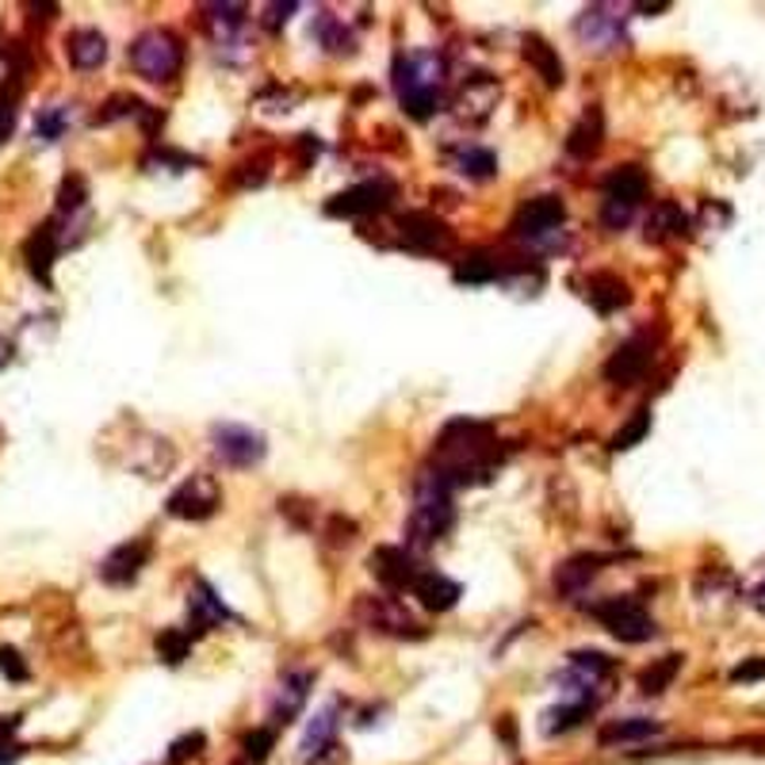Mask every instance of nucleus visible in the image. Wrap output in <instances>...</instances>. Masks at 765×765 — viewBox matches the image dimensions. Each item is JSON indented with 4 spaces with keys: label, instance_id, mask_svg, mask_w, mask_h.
I'll list each match as a JSON object with an SVG mask.
<instances>
[{
    "label": "nucleus",
    "instance_id": "8",
    "mask_svg": "<svg viewBox=\"0 0 765 765\" xmlns=\"http://www.w3.org/2000/svg\"><path fill=\"white\" fill-rule=\"evenodd\" d=\"M357 620L380 635H394V640H422L425 635V627L409 616L406 605H398L394 598H375V593H364L357 601Z\"/></svg>",
    "mask_w": 765,
    "mask_h": 765
},
{
    "label": "nucleus",
    "instance_id": "15",
    "mask_svg": "<svg viewBox=\"0 0 765 765\" xmlns=\"http://www.w3.org/2000/svg\"><path fill=\"white\" fill-rule=\"evenodd\" d=\"M222 620H233L227 601H222L204 578H196V586H192V593H188V627H184V632L204 635V632H211V627H219Z\"/></svg>",
    "mask_w": 765,
    "mask_h": 765
},
{
    "label": "nucleus",
    "instance_id": "47",
    "mask_svg": "<svg viewBox=\"0 0 765 765\" xmlns=\"http://www.w3.org/2000/svg\"><path fill=\"white\" fill-rule=\"evenodd\" d=\"M0 674H4L8 681H28L31 678L28 663H23V655L15 647H0Z\"/></svg>",
    "mask_w": 765,
    "mask_h": 765
},
{
    "label": "nucleus",
    "instance_id": "48",
    "mask_svg": "<svg viewBox=\"0 0 765 765\" xmlns=\"http://www.w3.org/2000/svg\"><path fill=\"white\" fill-rule=\"evenodd\" d=\"M295 8H299L295 0H287V4H269V8H264V28H269V31H280V28L287 23V15L295 12Z\"/></svg>",
    "mask_w": 765,
    "mask_h": 765
},
{
    "label": "nucleus",
    "instance_id": "32",
    "mask_svg": "<svg viewBox=\"0 0 765 765\" xmlns=\"http://www.w3.org/2000/svg\"><path fill=\"white\" fill-rule=\"evenodd\" d=\"M241 23H245V8L241 4H204V28L211 31L215 43H227Z\"/></svg>",
    "mask_w": 765,
    "mask_h": 765
},
{
    "label": "nucleus",
    "instance_id": "53",
    "mask_svg": "<svg viewBox=\"0 0 765 765\" xmlns=\"http://www.w3.org/2000/svg\"><path fill=\"white\" fill-rule=\"evenodd\" d=\"M15 728H20V720H15V715H4V720H0V743H8V739L15 735Z\"/></svg>",
    "mask_w": 765,
    "mask_h": 765
},
{
    "label": "nucleus",
    "instance_id": "28",
    "mask_svg": "<svg viewBox=\"0 0 765 765\" xmlns=\"http://www.w3.org/2000/svg\"><path fill=\"white\" fill-rule=\"evenodd\" d=\"M525 58H528V66L536 69L539 80H544L547 88H559L562 85V58H559V51L547 43V39L528 35L525 39Z\"/></svg>",
    "mask_w": 765,
    "mask_h": 765
},
{
    "label": "nucleus",
    "instance_id": "31",
    "mask_svg": "<svg viewBox=\"0 0 765 765\" xmlns=\"http://www.w3.org/2000/svg\"><path fill=\"white\" fill-rule=\"evenodd\" d=\"M593 708H598V697H578V700H570V704L551 708V712L544 715V735H562V731L578 728Z\"/></svg>",
    "mask_w": 765,
    "mask_h": 765
},
{
    "label": "nucleus",
    "instance_id": "35",
    "mask_svg": "<svg viewBox=\"0 0 765 765\" xmlns=\"http://www.w3.org/2000/svg\"><path fill=\"white\" fill-rule=\"evenodd\" d=\"M570 674H578L582 686L593 689L605 674H612V658L601 655V651H575V655H570Z\"/></svg>",
    "mask_w": 765,
    "mask_h": 765
},
{
    "label": "nucleus",
    "instance_id": "21",
    "mask_svg": "<svg viewBox=\"0 0 765 765\" xmlns=\"http://www.w3.org/2000/svg\"><path fill=\"white\" fill-rule=\"evenodd\" d=\"M586 303L598 314H616L632 303V287H627L616 272H593V276L586 280Z\"/></svg>",
    "mask_w": 765,
    "mask_h": 765
},
{
    "label": "nucleus",
    "instance_id": "29",
    "mask_svg": "<svg viewBox=\"0 0 765 765\" xmlns=\"http://www.w3.org/2000/svg\"><path fill=\"white\" fill-rule=\"evenodd\" d=\"M510 272V264L494 253H467L463 261L456 264V284H490V280H502Z\"/></svg>",
    "mask_w": 765,
    "mask_h": 765
},
{
    "label": "nucleus",
    "instance_id": "55",
    "mask_svg": "<svg viewBox=\"0 0 765 765\" xmlns=\"http://www.w3.org/2000/svg\"><path fill=\"white\" fill-rule=\"evenodd\" d=\"M8 364H12V345L0 337V368H8Z\"/></svg>",
    "mask_w": 765,
    "mask_h": 765
},
{
    "label": "nucleus",
    "instance_id": "3",
    "mask_svg": "<svg viewBox=\"0 0 765 765\" xmlns=\"http://www.w3.org/2000/svg\"><path fill=\"white\" fill-rule=\"evenodd\" d=\"M456 525V505H452V490L440 487L429 471L417 474L414 482V510L406 517V544L414 551H425L437 539H445Z\"/></svg>",
    "mask_w": 765,
    "mask_h": 765
},
{
    "label": "nucleus",
    "instance_id": "30",
    "mask_svg": "<svg viewBox=\"0 0 765 765\" xmlns=\"http://www.w3.org/2000/svg\"><path fill=\"white\" fill-rule=\"evenodd\" d=\"M334 735H337V708H321L318 715L310 720V728H306V735H303V762H314V758H321V754L334 746Z\"/></svg>",
    "mask_w": 765,
    "mask_h": 765
},
{
    "label": "nucleus",
    "instance_id": "9",
    "mask_svg": "<svg viewBox=\"0 0 765 765\" xmlns=\"http://www.w3.org/2000/svg\"><path fill=\"white\" fill-rule=\"evenodd\" d=\"M394 204V184L391 181H364L357 188L337 192L326 204L329 219H364V215H380Z\"/></svg>",
    "mask_w": 765,
    "mask_h": 765
},
{
    "label": "nucleus",
    "instance_id": "37",
    "mask_svg": "<svg viewBox=\"0 0 765 765\" xmlns=\"http://www.w3.org/2000/svg\"><path fill=\"white\" fill-rule=\"evenodd\" d=\"M314 35H318V43L326 46V51H334V54H352V35L345 31V23L337 20V15L321 12V20L314 23Z\"/></svg>",
    "mask_w": 765,
    "mask_h": 765
},
{
    "label": "nucleus",
    "instance_id": "10",
    "mask_svg": "<svg viewBox=\"0 0 765 765\" xmlns=\"http://www.w3.org/2000/svg\"><path fill=\"white\" fill-rule=\"evenodd\" d=\"M398 241H402V249H409V253H448L456 233L445 219H437V215L414 211V215H402L398 219Z\"/></svg>",
    "mask_w": 765,
    "mask_h": 765
},
{
    "label": "nucleus",
    "instance_id": "13",
    "mask_svg": "<svg viewBox=\"0 0 765 765\" xmlns=\"http://www.w3.org/2000/svg\"><path fill=\"white\" fill-rule=\"evenodd\" d=\"M368 567H372V575L380 578L386 590H414V582L422 578V567H417L414 551H406V547H391V544L375 547Z\"/></svg>",
    "mask_w": 765,
    "mask_h": 765
},
{
    "label": "nucleus",
    "instance_id": "12",
    "mask_svg": "<svg viewBox=\"0 0 765 765\" xmlns=\"http://www.w3.org/2000/svg\"><path fill=\"white\" fill-rule=\"evenodd\" d=\"M562 222H567V204H562L559 196H536V199H528V204H521V211L513 215V222H510V233L513 238L539 241L551 230H559Z\"/></svg>",
    "mask_w": 765,
    "mask_h": 765
},
{
    "label": "nucleus",
    "instance_id": "43",
    "mask_svg": "<svg viewBox=\"0 0 765 765\" xmlns=\"http://www.w3.org/2000/svg\"><path fill=\"white\" fill-rule=\"evenodd\" d=\"M85 199H88L85 176L69 173L66 181L58 184V211H62V215H74V211H80V207H85Z\"/></svg>",
    "mask_w": 765,
    "mask_h": 765
},
{
    "label": "nucleus",
    "instance_id": "54",
    "mask_svg": "<svg viewBox=\"0 0 765 765\" xmlns=\"http://www.w3.org/2000/svg\"><path fill=\"white\" fill-rule=\"evenodd\" d=\"M751 605L758 609L762 616H765V578H762V582H758V586H754V590H751Z\"/></svg>",
    "mask_w": 765,
    "mask_h": 765
},
{
    "label": "nucleus",
    "instance_id": "40",
    "mask_svg": "<svg viewBox=\"0 0 765 765\" xmlns=\"http://www.w3.org/2000/svg\"><path fill=\"white\" fill-rule=\"evenodd\" d=\"M269 165H272L269 153H256V157L241 161V165L233 168L230 184H233V188H261V184L269 181Z\"/></svg>",
    "mask_w": 765,
    "mask_h": 765
},
{
    "label": "nucleus",
    "instance_id": "26",
    "mask_svg": "<svg viewBox=\"0 0 765 765\" xmlns=\"http://www.w3.org/2000/svg\"><path fill=\"white\" fill-rule=\"evenodd\" d=\"M647 188H651V176L640 165H616L605 176V199H624L632 207H640L647 199Z\"/></svg>",
    "mask_w": 765,
    "mask_h": 765
},
{
    "label": "nucleus",
    "instance_id": "22",
    "mask_svg": "<svg viewBox=\"0 0 765 765\" xmlns=\"http://www.w3.org/2000/svg\"><path fill=\"white\" fill-rule=\"evenodd\" d=\"M605 555H575V559H567L559 570H555V593H562V598H575V593H582L586 586L593 582V578L601 575V567H605Z\"/></svg>",
    "mask_w": 765,
    "mask_h": 765
},
{
    "label": "nucleus",
    "instance_id": "7",
    "mask_svg": "<svg viewBox=\"0 0 765 765\" xmlns=\"http://www.w3.org/2000/svg\"><path fill=\"white\" fill-rule=\"evenodd\" d=\"M219 505H222V490L215 482V474H192V479H184L168 494L165 510L176 521H207L219 513Z\"/></svg>",
    "mask_w": 765,
    "mask_h": 765
},
{
    "label": "nucleus",
    "instance_id": "23",
    "mask_svg": "<svg viewBox=\"0 0 765 765\" xmlns=\"http://www.w3.org/2000/svg\"><path fill=\"white\" fill-rule=\"evenodd\" d=\"M601 142H605V116H601V108H586L567 134V153L578 161H590L601 150Z\"/></svg>",
    "mask_w": 765,
    "mask_h": 765
},
{
    "label": "nucleus",
    "instance_id": "14",
    "mask_svg": "<svg viewBox=\"0 0 765 765\" xmlns=\"http://www.w3.org/2000/svg\"><path fill=\"white\" fill-rule=\"evenodd\" d=\"M609 8L598 4V8H586L582 15H578L575 23V35L586 43V51H616L620 43H624V23H620V15H605Z\"/></svg>",
    "mask_w": 765,
    "mask_h": 765
},
{
    "label": "nucleus",
    "instance_id": "51",
    "mask_svg": "<svg viewBox=\"0 0 765 765\" xmlns=\"http://www.w3.org/2000/svg\"><path fill=\"white\" fill-rule=\"evenodd\" d=\"M299 150H303V165H306V161H310V157H318V139H314V134H299Z\"/></svg>",
    "mask_w": 765,
    "mask_h": 765
},
{
    "label": "nucleus",
    "instance_id": "24",
    "mask_svg": "<svg viewBox=\"0 0 765 765\" xmlns=\"http://www.w3.org/2000/svg\"><path fill=\"white\" fill-rule=\"evenodd\" d=\"M459 582H452L448 575H440V570H422V578L414 582V598L422 601L429 612H448L456 609L459 601Z\"/></svg>",
    "mask_w": 765,
    "mask_h": 765
},
{
    "label": "nucleus",
    "instance_id": "49",
    "mask_svg": "<svg viewBox=\"0 0 765 765\" xmlns=\"http://www.w3.org/2000/svg\"><path fill=\"white\" fill-rule=\"evenodd\" d=\"M758 678H765V658H751V663L731 670V681H758Z\"/></svg>",
    "mask_w": 765,
    "mask_h": 765
},
{
    "label": "nucleus",
    "instance_id": "17",
    "mask_svg": "<svg viewBox=\"0 0 765 765\" xmlns=\"http://www.w3.org/2000/svg\"><path fill=\"white\" fill-rule=\"evenodd\" d=\"M498 96H502V85H498L490 74H474L467 77V85L459 88V100H456V116L459 119H471V123H482L490 111L498 108Z\"/></svg>",
    "mask_w": 765,
    "mask_h": 765
},
{
    "label": "nucleus",
    "instance_id": "33",
    "mask_svg": "<svg viewBox=\"0 0 765 765\" xmlns=\"http://www.w3.org/2000/svg\"><path fill=\"white\" fill-rule=\"evenodd\" d=\"M678 670H681V655H663L658 663H651L647 670L640 674V692L643 697H658V692H666L674 686Z\"/></svg>",
    "mask_w": 765,
    "mask_h": 765
},
{
    "label": "nucleus",
    "instance_id": "34",
    "mask_svg": "<svg viewBox=\"0 0 765 765\" xmlns=\"http://www.w3.org/2000/svg\"><path fill=\"white\" fill-rule=\"evenodd\" d=\"M20 96H23V77L8 74V80H0V142L12 139L15 119H20Z\"/></svg>",
    "mask_w": 765,
    "mask_h": 765
},
{
    "label": "nucleus",
    "instance_id": "11",
    "mask_svg": "<svg viewBox=\"0 0 765 765\" xmlns=\"http://www.w3.org/2000/svg\"><path fill=\"white\" fill-rule=\"evenodd\" d=\"M651 360H655V341L647 334L627 337L624 345H616V352L605 360V380L612 386H635L647 375Z\"/></svg>",
    "mask_w": 765,
    "mask_h": 765
},
{
    "label": "nucleus",
    "instance_id": "1",
    "mask_svg": "<svg viewBox=\"0 0 765 765\" xmlns=\"http://www.w3.org/2000/svg\"><path fill=\"white\" fill-rule=\"evenodd\" d=\"M502 463V448L494 440V429L474 417H456L445 425L433 448V463L425 471L440 482V487L456 490L467 482H490V474Z\"/></svg>",
    "mask_w": 765,
    "mask_h": 765
},
{
    "label": "nucleus",
    "instance_id": "19",
    "mask_svg": "<svg viewBox=\"0 0 765 765\" xmlns=\"http://www.w3.org/2000/svg\"><path fill=\"white\" fill-rule=\"evenodd\" d=\"M689 233V215L681 211V204H674V199H663V204L651 207L647 222H643V238L651 241V245H666V241H678Z\"/></svg>",
    "mask_w": 765,
    "mask_h": 765
},
{
    "label": "nucleus",
    "instance_id": "44",
    "mask_svg": "<svg viewBox=\"0 0 765 765\" xmlns=\"http://www.w3.org/2000/svg\"><path fill=\"white\" fill-rule=\"evenodd\" d=\"M272 746H276V728H256V731H249V735L241 739V754H245L249 762H256V765L269 758Z\"/></svg>",
    "mask_w": 765,
    "mask_h": 765
},
{
    "label": "nucleus",
    "instance_id": "25",
    "mask_svg": "<svg viewBox=\"0 0 765 765\" xmlns=\"http://www.w3.org/2000/svg\"><path fill=\"white\" fill-rule=\"evenodd\" d=\"M66 58L74 69H100L103 58H108V39L96 28H77L74 35L66 39Z\"/></svg>",
    "mask_w": 765,
    "mask_h": 765
},
{
    "label": "nucleus",
    "instance_id": "50",
    "mask_svg": "<svg viewBox=\"0 0 765 765\" xmlns=\"http://www.w3.org/2000/svg\"><path fill=\"white\" fill-rule=\"evenodd\" d=\"M357 536V525L345 517H329V544H349Z\"/></svg>",
    "mask_w": 765,
    "mask_h": 765
},
{
    "label": "nucleus",
    "instance_id": "2",
    "mask_svg": "<svg viewBox=\"0 0 765 765\" xmlns=\"http://www.w3.org/2000/svg\"><path fill=\"white\" fill-rule=\"evenodd\" d=\"M448 66L437 51H406L394 62V92L414 119H429L445 92Z\"/></svg>",
    "mask_w": 765,
    "mask_h": 765
},
{
    "label": "nucleus",
    "instance_id": "39",
    "mask_svg": "<svg viewBox=\"0 0 765 765\" xmlns=\"http://www.w3.org/2000/svg\"><path fill=\"white\" fill-rule=\"evenodd\" d=\"M150 111V103H142L139 96H127V92H119V96H111L108 103H103L100 111H96V119L92 123H116V119H127V116H146Z\"/></svg>",
    "mask_w": 765,
    "mask_h": 765
},
{
    "label": "nucleus",
    "instance_id": "42",
    "mask_svg": "<svg viewBox=\"0 0 765 765\" xmlns=\"http://www.w3.org/2000/svg\"><path fill=\"white\" fill-rule=\"evenodd\" d=\"M66 127H69V108H66V103H51V108H43V111H39V119H35L39 139H46V142H58L62 134H66Z\"/></svg>",
    "mask_w": 765,
    "mask_h": 765
},
{
    "label": "nucleus",
    "instance_id": "5",
    "mask_svg": "<svg viewBox=\"0 0 765 765\" xmlns=\"http://www.w3.org/2000/svg\"><path fill=\"white\" fill-rule=\"evenodd\" d=\"M590 616L601 620L620 643H647V640H655V632H658L655 616L643 609V601L627 598V593L624 598H605V601H598V605H590Z\"/></svg>",
    "mask_w": 765,
    "mask_h": 765
},
{
    "label": "nucleus",
    "instance_id": "27",
    "mask_svg": "<svg viewBox=\"0 0 765 765\" xmlns=\"http://www.w3.org/2000/svg\"><path fill=\"white\" fill-rule=\"evenodd\" d=\"M663 731L658 720L647 715H632V720H612L598 731V746H620V743H643V739H655Z\"/></svg>",
    "mask_w": 765,
    "mask_h": 765
},
{
    "label": "nucleus",
    "instance_id": "46",
    "mask_svg": "<svg viewBox=\"0 0 765 765\" xmlns=\"http://www.w3.org/2000/svg\"><path fill=\"white\" fill-rule=\"evenodd\" d=\"M204 746H207L204 731H192V735L176 739V743H173V754H168V762H173V765H184L188 758H199V754H204Z\"/></svg>",
    "mask_w": 765,
    "mask_h": 765
},
{
    "label": "nucleus",
    "instance_id": "6",
    "mask_svg": "<svg viewBox=\"0 0 765 765\" xmlns=\"http://www.w3.org/2000/svg\"><path fill=\"white\" fill-rule=\"evenodd\" d=\"M211 452L227 467H256L269 456V440H264V433L249 429V425L219 422L211 425Z\"/></svg>",
    "mask_w": 765,
    "mask_h": 765
},
{
    "label": "nucleus",
    "instance_id": "36",
    "mask_svg": "<svg viewBox=\"0 0 765 765\" xmlns=\"http://www.w3.org/2000/svg\"><path fill=\"white\" fill-rule=\"evenodd\" d=\"M456 168L467 176V181H490V176L498 173V157L482 146H467V150H459Z\"/></svg>",
    "mask_w": 765,
    "mask_h": 765
},
{
    "label": "nucleus",
    "instance_id": "41",
    "mask_svg": "<svg viewBox=\"0 0 765 765\" xmlns=\"http://www.w3.org/2000/svg\"><path fill=\"white\" fill-rule=\"evenodd\" d=\"M647 433H651V409H635L632 422H627L624 429L612 433V445L609 448H612V452H627V448L640 445Z\"/></svg>",
    "mask_w": 765,
    "mask_h": 765
},
{
    "label": "nucleus",
    "instance_id": "45",
    "mask_svg": "<svg viewBox=\"0 0 765 765\" xmlns=\"http://www.w3.org/2000/svg\"><path fill=\"white\" fill-rule=\"evenodd\" d=\"M635 207L624 204V199H601V227L605 230H624L632 222Z\"/></svg>",
    "mask_w": 765,
    "mask_h": 765
},
{
    "label": "nucleus",
    "instance_id": "18",
    "mask_svg": "<svg viewBox=\"0 0 765 765\" xmlns=\"http://www.w3.org/2000/svg\"><path fill=\"white\" fill-rule=\"evenodd\" d=\"M310 686H314V674H306V670H292V674H284L280 678V689H276V697H272V708H269V715H272V723H292L295 715L303 712V704H306V697H310Z\"/></svg>",
    "mask_w": 765,
    "mask_h": 765
},
{
    "label": "nucleus",
    "instance_id": "4",
    "mask_svg": "<svg viewBox=\"0 0 765 765\" xmlns=\"http://www.w3.org/2000/svg\"><path fill=\"white\" fill-rule=\"evenodd\" d=\"M127 58H131L139 77L153 80V85H168V80H176L184 69V43H181V35H173L168 28H150L134 39Z\"/></svg>",
    "mask_w": 765,
    "mask_h": 765
},
{
    "label": "nucleus",
    "instance_id": "52",
    "mask_svg": "<svg viewBox=\"0 0 765 765\" xmlns=\"http://www.w3.org/2000/svg\"><path fill=\"white\" fill-rule=\"evenodd\" d=\"M20 746L12 743V739H8V743H0V765H12V762H20Z\"/></svg>",
    "mask_w": 765,
    "mask_h": 765
},
{
    "label": "nucleus",
    "instance_id": "38",
    "mask_svg": "<svg viewBox=\"0 0 765 765\" xmlns=\"http://www.w3.org/2000/svg\"><path fill=\"white\" fill-rule=\"evenodd\" d=\"M153 647H157V655L165 658L168 666H181L184 658H188V651H192V635L184 632V627H165Z\"/></svg>",
    "mask_w": 765,
    "mask_h": 765
},
{
    "label": "nucleus",
    "instance_id": "20",
    "mask_svg": "<svg viewBox=\"0 0 765 765\" xmlns=\"http://www.w3.org/2000/svg\"><path fill=\"white\" fill-rule=\"evenodd\" d=\"M58 249H62V238H58V230H54V222H43V227L28 238V245H23L28 272L43 287H51V269H54V256H58Z\"/></svg>",
    "mask_w": 765,
    "mask_h": 765
},
{
    "label": "nucleus",
    "instance_id": "16",
    "mask_svg": "<svg viewBox=\"0 0 765 765\" xmlns=\"http://www.w3.org/2000/svg\"><path fill=\"white\" fill-rule=\"evenodd\" d=\"M150 562V539H127L100 562V578L108 586H131Z\"/></svg>",
    "mask_w": 765,
    "mask_h": 765
}]
</instances>
